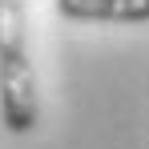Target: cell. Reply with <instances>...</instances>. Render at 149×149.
Returning a JSON list of instances; mask_svg holds the SVG:
<instances>
[{
    "label": "cell",
    "instance_id": "1",
    "mask_svg": "<svg viewBox=\"0 0 149 149\" xmlns=\"http://www.w3.org/2000/svg\"><path fill=\"white\" fill-rule=\"evenodd\" d=\"M36 121H40V93L28 52L0 56V125L12 137H24L36 129Z\"/></svg>",
    "mask_w": 149,
    "mask_h": 149
},
{
    "label": "cell",
    "instance_id": "2",
    "mask_svg": "<svg viewBox=\"0 0 149 149\" xmlns=\"http://www.w3.org/2000/svg\"><path fill=\"white\" fill-rule=\"evenodd\" d=\"M56 12L81 24H145L149 0H56Z\"/></svg>",
    "mask_w": 149,
    "mask_h": 149
},
{
    "label": "cell",
    "instance_id": "3",
    "mask_svg": "<svg viewBox=\"0 0 149 149\" xmlns=\"http://www.w3.org/2000/svg\"><path fill=\"white\" fill-rule=\"evenodd\" d=\"M28 52V28H24V0H0V56Z\"/></svg>",
    "mask_w": 149,
    "mask_h": 149
}]
</instances>
